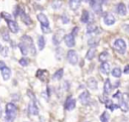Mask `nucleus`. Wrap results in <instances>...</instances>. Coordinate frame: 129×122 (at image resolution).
Wrapping results in <instances>:
<instances>
[{
  "instance_id": "72a5a7b5",
  "label": "nucleus",
  "mask_w": 129,
  "mask_h": 122,
  "mask_svg": "<svg viewBox=\"0 0 129 122\" xmlns=\"http://www.w3.org/2000/svg\"><path fill=\"white\" fill-rule=\"evenodd\" d=\"M62 53H63V51H62V48H61V47L56 48V51H55V56H56V58H57L58 60H60V59L62 58Z\"/></svg>"
},
{
  "instance_id": "09e8293b",
  "label": "nucleus",
  "mask_w": 129,
  "mask_h": 122,
  "mask_svg": "<svg viewBox=\"0 0 129 122\" xmlns=\"http://www.w3.org/2000/svg\"><path fill=\"white\" fill-rule=\"evenodd\" d=\"M1 115H2V108L0 107V117H1Z\"/></svg>"
},
{
  "instance_id": "dca6fc26",
  "label": "nucleus",
  "mask_w": 129,
  "mask_h": 122,
  "mask_svg": "<svg viewBox=\"0 0 129 122\" xmlns=\"http://www.w3.org/2000/svg\"><path fill=\"white\" fill-rule=\"evenodd\" d=\"M1 75H2V78L4 81H8L11 77V70L8 67H5L1 70Z\"/></svg>"
},
{
  "instance_id": "8fccbe9b",
  "label": "nucleus",
  "mask_w": 129,
  "mask_h": 122,
  "mask_svg": "<svg viewBox=\"0 0 129 122\" xmlns=\"http://www.w3.org/2000/svg\"><path fill=\"white\" fill-rule=\"evenodd\" d=\"M83 1H85V2H88V1H90V0H83Z\"/></svg>"
},
{
  "instance_id": "a878e982",
  "label": "nucleus",
  "mask_w": 129,
  "mask_h": 122,
  "mask_svg": "<svg viewBox=\"0 0 129 122\" xmlns=\"http://www.w3.org/2000/svg\"><path fill=\"white\" fill-rule=\"evenodd\" d=\"M37 45H38L39 50H42V49L44 48V45H45V39H44V37H43L42 35L38 36V38H37Z\"/></svg>"
},
{
  "instance_id": "7c9ffc66",
  "label": "nucleus",
  "mask_w": 129,
  "mask_h": 122,
  "mask_svg": "<svg viewBox=\"0 0 129 122\" xmlns=\"http://www.w3.org/2000/svg\"><path fill=\"white\" fill-rule=\"evenodd\" d=\"M97 30V25L94 23H89L87 26V32L88 33H93Z\"/></svg>"
},
{
  "instance_id": "ddd939ff",
  "label": "nucleus",
  "mask_w": 129,
  "mask_h": 122,
  "mask_svg": "<svg viewBox=\"0 0 129 122\" xmlns=\"http://www.w3.org/2000/svg\"><path fill=\"white\" fill-rule=\"evenodd\" d=\"M116 11H117V13L119 14V15H121V16H125L126 14H127V7H126V5L124 4V3H119L118 5H117V7H116Z\"/></svg>"
},
{
  "instance_id": "4468645a",
  "label": "nucleus",
  "mask_w": 129,
  "mask_h": 122,
  "mask_svg": "<svg viewBox=\"0 0 129 122\" xmlns=\"http://www.w3.org/2000/svg\"><path fill=\"white\" fill-rule=\"evenodd\" d=\"M37 20L39 21L40 25L49 26V21H48V18H47V17H46V15H44L43 13H39V14H37Z\"/></svg>"
},
{
  "instance_id": "b1692460",
  "label": "nucleus",
  "mask_w": 129,
  "mask_h": 122,
  "mask_svg": "<svg viewBox=\"0 0 129 122\" xmlns=\"http://www.w3.org/2000/svg\"><path fill=\"white\" fill-rule=\"evenodd\" d=\"M5 112H12V113H16L17 112V108L13 103H7L6 107H5Z\"/></svg>"
},
{
  "instance_id": "49530a36",
  "label": "nucleus",
  "mask_w": 129,
  "mask_h": 122,
  "mask_svg": "<svg viewBox=\"0 0 129 122\" xmlns=\"http://www.w3.org/2000/svg\"><path fill=\"white\" fill-rule=\"evenodd\" d=\"M124 73H125V74H129V66H126V67H125Z\"/></svg>"
},
{
  "instance_id": "f3484780",
  "label": "nucleus",
  "mask_w": 129,
  "mask_h": 122,
  "mask_svg": "<svg viewBox=\"0 0 129 122\" xmlns=\"http://www.w3.org/2000/svg\"><path fill=\"white\" fill-rule=\"evenodd\" d=\"M20 17H21V19H22V21H23L24 24H26V25H31V23H32L31 18H30L29 15L26 14L23 10H21V12H20Z\"/></svg>"
},
{
  "instance_id": "ea45409f",
  "label": "nucleus",
  "mask_w": 129,
  "mask_h": 122,
  "mask_svg": "<svg viewBox=\"0 0 129 122\" xmlns=\"http://www.w3.org/2000/svg\"><path fill=\"white\" fill-rule=\"evenodd\" d=\"M113 98H114V99H118L119 101L122 102V93H121L120 91H117V93H115V94L113 95Z\"/></svg>"
},
{
  "instance_id": "9d476101",
  "label": "nucleus",
  "mask_w": 129,
  "mask_h": 122,
  "mask_svg": "<svg viewBox=\"0 0 129 122\" xmlns=\"http://www.w3.org/2000/svg\"><path fill=\"white\" fill-rule=\"evenodd\" d=\"M103 20H104V23H105L106 25H108V26L113 25V24L115 23V21H116L114 15H113L112 13H106L105 16H104V18H103Z\"/></svg>"
},
{
  "instance_id": "c03bdc74",
  "label": "nucleus",
  "mask_w": 129,
  "mask_h": 122,
  "mask_svg": "<svg viewBox=\"0 0 129 122\" xmlns=\"http://www.w3.org/2000/svg\"><path fill=\"white\" fill-rule=\"evenodd\" d=\"M6 67V65H5V63L3 62V60H0V70H2L3 68H5Z\"/></svg>"
},
{
  "instance_id": "79ce46f5",
  "label": "nucleus",
  "mask_w": 129,
  "mask_h": 122,
  "mask_svg": "<svg viewBox=\"0 0 129 122\" xmlns=\"http://www.w3.org/2000/svg\"><path fill=\"white\" fill-rule=\"evenodd\" d=\"M40 28H41V30H42L43 33H48V32H50V27H49V26L40 25Z\"/></svg>"
},
{
  "instance_id": "7ed1b4c3",
  "label": "nucleus",
  "mask_w": 129,
  "mask_h": 122,
  "mask_svg": "<svg viewBox=\"0 0 129 122\" xmlns=\"http://www.w3.org/2000/svg\"><path fill=\"white\" fill-rule=\"evenodd\" d=\"M63 37H64V31H63L62 29L57 30V31L53 34V36H52V43H53L54 45H59V43L62 41Z\"/></svg>"
},
{
  "instance_id": "f8f14e48",
  "label": "nucleus",
  "mask_w": 129,
  "mask_h": 122,
  "mask_svg": "<svg viewBox=\"0 0 129 122\" xmlns=\"http://www.w3.org/2000/svg\"><path fill=\"white\" fill-rule=\"evenodd\" d=\"M7 26H8V29L13 32V33H17L19 31V26L17 24L16 21H13V20H8L7 21Z\"/></svg>"
},
{
  "instance_id": "393cba45",
  "label": "nucleus",
  "mask_w": 129,
  "mask_h": 122,
  "mask_svg": "<svg viewBox=\"0 0 129 122\" xmlns=\"http://www.w3.org/2000/svg\"><path fill=\"white\" fill-rule=\"evenodd\" d=\"M15 118H16V113H12V112H6V116H5V122H13Z\"/></svg>"
},
{
  "instance_id": "423d86ee",
  "label": "nucleus",
  "mask_w": 129,
  "mask_h": 122,
  "mask_svg": "<svg viewBox=\"0 0 129 122\" xmlns=\"http://www.w3.org/2000/svg\"><path fill=\"white\" fill-rule=\"evenodd\" d=\"M75 107H76V100L71 96L68 97L64 102V109L68 111H72L75 109Z\"/></svg>"
},
{
  "instance_id": "0eeeda50",
  "label": "nucleus",
  "mask_w": 129,
  "mask_h": 122,
  "mask_svg": "<svg viewBox=\"0 0 129 122\" xmlns=\"http://www.w3.org/2000/svg\"><path fill=\"white\" fill-rule=\"evenodd\" d=\"M63 39H64L66 45H67L68 47H73V46H75V44H76L75 36H74L72 33L66 34V35H64V37H63Z\"/></svg>"
},
{
  "instance_id": "2f4dec72",
  "label": "nucleus",
  "mask_w": 129,
  "mask_h": 122,
  "mask_svg": "<svg viewBox=\"0 0 129 122\" xmlns=\"http://www.w3.org/2000/svg\"><path fill=\"white\" fill-rule=\"evenodd\" d=\"M119 108H120L123 112H127V111L129 110L128 103H127V102H125V101H122V102H121V104H120V106H119Z\"/></svg>"
},
{
  "instance_id": "2eb2a0df",
  "label": "nucleus",
  "mask_w": 129,
  "mask_h": 122,
  "mask_svg": "<svg viewBox=\"0 0 129 122\" xmlns=\"http://www.w3.org/2000/svg\"><path fill=\"white\" fill-rule=\"evenodd\" d=\"M111 71V67H110V64L107 63V62H104L101 64L100 66V72L103 74V75H108Z\"/></svg>"
},
{
  "instance_id": "c9c22d12",
  "label": "nucleus",
  "mask_w": 129,
  "mask_h": 122,
  "mask_svg": "<svg viewBox=\"0 0 129 122\" xmlns=\"http://www.w3.org/2000/svg\"><path fill=\"white\" fill-rule=\"evenodd\" d=\"M88 44L90 46H92V47H95L98 44V39H96V38H90L88 40Z\"/></svg>"
},
{
  "instance_id": "1a4fd4ad",
  "label": "nucleus",
  "mask_w": 129,
  "mask_h": 122,
  "mask_svg": "<svg viewBox=\"0 0 129 122\" xmlns=\"http://www.w3.org/2000/svg\"><path fill=\"white\" fill-rule=\"evenodd\" d=\"M90 93L88 91H84L79 95V100L83 105H86L90 102Z\"/></svg>"
},
{
  "instance_id": "37998d69",
  "label": "nucleus",
  "mask_w": 129,
  "mask_h": 122,
  "mask_svg": "<svg viewBox=\"0 0 129 122\" xmlns=\"http://www.w3.org/2000/svg\"><path fill=\"white\" fill-rule=\"evenodd\" d=\"M20 12H21V9H20V7L17 5V6L14 8V16L16 17V16L20 15Z\"/></svg>"
},
{
  "instance_id": "6e6552de",
  "label": "nucleus",
  "mask_w": 129,
  "mask_h": 122,
  "mask_svg": "<svg viewBox=\"0 0 129 122\" xmlns=\"http://www.w3.org/2000/svg\"><path fill=\"white\" fill-rule=\"evenodd\" d=\"M36 77L41 82L45 83V82H47V79H48V73L46 70H38L36 72Z\"/></svg>"
},
{
  "instance_id": "f03ea898",
  "label": "nucleus",
  "mask_w": 129,
  "mask_h": 122,
  "mask_svg": "<svg viewBox=\"0 0 129 122\" xmlns=\"http://www.w3.org/2000/svg\"><path fill=\"white\" fill-rule=\"evenodd\" d=\"M21 41L24 42L25 44H27L28 47H29L30 52L32 53V55H35L36 51H35V46H34V44H33L32 38H31L29 35H23V36H21Z\"/></svg>"
},
{
  "instance_id": "9b49d317",
  "label": "nucleus",
  "mask_w": 129,
  "mask_h": 122,
  "mask_svg": "<svg viewBox=\"0 0 129 122\" xmlns=\"http://www.w3.org/2000/svg\"><path fill=\"white\" fill-rule=\"evenodd\" d=\"M28 113L29 115H33V116H37L38 115V107L36 106L34 101H31L28 105Z\"/></svg>"
},
{
  "instance_id": "cd10ccee",
  "label": "nucleus",
  "mask_w": 129,
  "mask_h": 122,
  "mask_svg": "<svg viewBox=\"0 0 129 122\" xmlns=\"http://www.w3.org/2000/svg\"><path fill=\"white\" fill-rule=\"evenodd\" d=\"M62 76H63V69H59V70H57V71L53 74L52 78H53L54 80H60V79L62 78Z\"/></svg>"
},
{
  "instance_id": "f704fd0d",
  "label": "nucleus",
  "mask_w": 129,
  "mask_h": 122,
  "mask_svg": "<svg viewBox=\"0 0 129 122\" xmlns=\"http://www.w3.org/2000/svg\"><path fill=\"white\" fill-rule=\"evenodd\" d=\"M2 38L5 40V41H8V40H10V36H9V33H8V31L7 30H2Z\"/></svg>"
},
{
  "instance_id": "412c9836",
  "label": "nucleus",
  "mask_w": 129,
  "mask_h": 122,
  "mask_svg": "<svg viewBox=\"0 0 129 122\" xmlns=\"http://www.w3.org/2000/svg\"><path fill=\"white\" fill-rule=\"evenodd\" d=\"M18 47H19V49H20V51H21V53H22L23 55H27V54H28V52H29V47H28L27 44H25L24 42L21 41V42L18 44Z\"/></svg>"
},
{
  "instance_id": "4c0bfd02",
  "label": "nucleus",
  "mask_w": 129,
  "mask_h": 122,
  "mask_svg": "<svg viewBox=\"0 0 129 122\" xmlns=\"http://www.w3.org/2000/svg\"><path fill=\"white\" fill-rule=\"evenodd\" d=\"M108 119H109V114L107 112H103L101 117H100V120L101 121H108Z\"/></svg>"
},
{
  "instance_id": "39448f33",
  "label": "nucleus",
  "mask_w": 129,
  "mask_h": 122,
  "mask_svg": "<svg viewBox=\"0 0 129 122\" xmlns=\"http://www.w3.org/2000/svg\"><path fill=\"white\" fill-rule=\"evenodd\" d=\"M90 4L92 9L97 14L102 13V0H90Z\"/></svg>"
},
{
  "instance_id": "c756f323",
  "label": "nucleus",
  "mask_w": 129,
  "mask_h": 122,
  "mask_svg": "<svg viewBox=\"0 0 129 122\" xmlns=\"http://www.w3.org/2000/svg\"><path fill=\"white\" fill-rule=\"evenodd\" d=\"M108 58H109V53H108L107 51H103V52H101V53L99 54V60H100L101 63L106 62Z\"/></svg>"
},
{
  "instance_id": "c85d7f7f",
  "label": "nucleus",
  "mask_w": 129,
  "mask_h": 122,
  "mask_svg": "<svg viewBox=\"0 0 129 122\" xmlns=\"http://www.w3.org/2000/svg\"><path fill=\"white\" fill-rule=\"evenodd\" d=\"M121 74H122V71L119 67H116L112 70V76L115 77V78H120L121 77Z\"/></svg>"
},
{
  "instance_id": "473e14b6",
  "label": "nucleus",
  "mask_w": 129,
  "mask_h": 122,
  "mask_svg": "<svg viewBox=\"0 0 129 122\" xmlns=\"http://www.w3.org/2000/svg\"><path fill=\"white\" fill-rule=\"evenodd\" d=\"M8 51H9V48L7 46H1L0 45V53H1V55L7 56L8 55Z\"/></svg>"
},
{
  "instance_id": "3c124183",
  "label": "nucleus",
  "mask_w": 129,
  "mask_h": 122,
  "mask_svg": "<svg viewBox=\"0 0 129 122\" xmlns=\"http://www.w3.org/2000/svg\"><path fill=\"white\" fill-rule=\"evenodd\" d=\"M102 122H108V121H102Z\"/></svg>"
},
{
  "instance_id": "bb28decb",
  "label": "nucleus",
  "mask_w": 129,
  "mask_h": 122,
  "mask_svg": "<svg viewBox=\"0 0 129 122\" xmlns=\"http://www.w3.org/2000/svg\"><path fill=\"white\" fill-rule=\"evenodd\" d=\"M61 6H62V2H61L60 0H54V1L51 3V7H52V9H54V10L60 9Z\"/></svg>"
},
{
  "instance_id": "f257e3e1",
  "label": "nucleus",
  "mask_w": 129,
  "mask_h": 122,
  "mask_svg": "<svg viewBox=\"0 0 129 122\" xmlns=\"http://www.w3.org/2000/svg\"><path fill=\"white\" fill-rule=\"evenodd\" d=\"M114 47H115V49L119 52V53H121V54H124L125 52H126V42H125V40L124 39H122V38H117V39H115V41H114Z\"/></svg>"
},
{
  "instance_id": "a211bd4d",
  "label": "nucleus",
  "mask_w": 129,
  "mask_h": 122,
  "mask_svg": "<svg viewBox=\"0 0 129 122\" xmlns=\"http://www.w3.org/2000/svg\"><path fill=\"white\" fill-rule=\"evenodd\" d=\"M87 86H88L89 89H91V90H96L97 87H98L97 80H96L95 78H89L88 81H87Z\"/></svg>"
},
{
  "instance_id": "20e7f679",
  "label": "nucleus",
  "mask_w": 129,
  "mask_h": 122,
  "mask_svg": "<svg viewBox=\"0 0 129 122\" xmlns=\"http://www.w3.org/2000/svg\"><path fill=\"white\" fill-rule=\"evenodd\" d=\"M67 59L68 62L71 64V65H77L78 62H79V56H78V53L73 50V49H70L67 53Z\"/></svg>"
},
{
  "instance_id": "5701e85b",
  "label": "nucleus",
  "mask_w": 129,
  "mask_h": 122,
  "mask_svg": "<svg viewBox=\"0 0 129 122\" xmlns=\"http://www.w3.org/2000/svg\"><path fill=\"white\" fill-rule=\"evenodd\" d=\"M95 55H96V48L95 47H92V48H90L88 50V52L86 54V58L88 60H92L95 57Z\"/></svg>"
},
{
  "instance_id": "de8ad7c7",
  "label": "nucleus",
  "mask_w": 129,
  "mask_h": 122,
  "mask_svg": "<svg viewBox=\"0 0 129 122\" xmlns=\"http://www.w3.org/2000/svg\"><path fill=\"white\" fill-rule=\"evenodd\" d=\"M123 27H124V29H125V30H127V31H129V25H127V24H125V25H123Z\"/></svg>"
},
{
  "instance_id": "6ab92c4d",
  "label": "nucleus",
  "mask_w": 129,
  "mask_h": 122,
  "mask_svg": "<svg viewBox=\"0 0 129 122\" xmlns=\"http://www.w3.org/2000/svg\"><path fill=\"white\" fill-rule=\"evenodd\" d=\"M80 5H81V0H69V6L73 11L78 10Z\"/></svg>"
},
{
  "instance_id": "58836bf2",
  "label": "nucleus",
  "mask_w": 129,
  "mask_h": 122,
  "mask_svg": "<svg viewBox=\"0 0 129 122\" xmlns=\"http://www.w3.org/2000/svg\"><path fill=\"white\" fill-rule=\"evenodd\" d=\"M1 16L5 19V20H11V14L7 13V12H1Z\"/></svg>"
},
{
  "instance_id": "a18cd8bd",
  "label": "nucleus",
  "mask_w": 129,
  "mask_h": 122,
  "mask_svg": "<svg viewBox=\"0 0 129 122\" xmlns=\"http://www.w3.org/2000/svg\"><path fill=\"white\" fill-rule=\"evenodd\" d=\"M78 30H79V28H78V27H75V28H74V30L72 31V34H73V35L75 36V35L77 34V32H78Z\"/></svg>"
},
{
  "instance_id": "e433bc0d",
  "label": "nucleus",
  "mask_w": 129,
  "mask_h": 122,
  "mask_svg": "<svg viewBox=\"0 0 129 122\" xmlns=\"http://www.w3.org/2000/svg\"><path fill=\"white\" fill-rule=\"evenodd\" d=\"M19 64H20L22 67H27L28 64H29V60H28V58H26V57L24 58V57H23V58H20V59H19Z\"/></svg>"
},
{
  "instance_id": "a19ab883",
  "label": "nucleus",
  "mask_w": 129,
  "mask_h": 122,
  "mask_svg": "<svg viewBox=\"0 0 129 122\" xmlns=\"http://www.w3.org/2000/svg\"><path fill=\"white\" fill-rule=\"evenodd\" d=\"M61 21H62V23L68 24V23L70 22V18H69V16H68L67 14H62V15H61Z\"/></svg>"
},
{
  "instance_id": "4be33fe9",
  "label": "nucleus",
  "mask_w": 129,
  "mask_h": 122,
  "mask_svg": "<svg viewBox=\"0 0 129 122\" xmlns=\"http://www.w3.org/2000/svg\"><path fill=\"white\" fill-rule=\"evenodd\" d=\"M111 90H112L111 81H110V79H107V80L105 81V83H104V94H105V95L110 94Z\"/></svg>"
},
{
  "instance_id": "aec40b11",
  "label": "nucleus",
  "mask_w": 129,
  "mask_h": 122,
  "mask_svg": "<svg viewBox=\"0 0 129 122\" xmlns=\"http://www.w3.org/2000/svg\"><path fill=\"white\" fill-rule=\"evenodd\" d=\"M90 18H91V14L88 10H83V13H82V16H81V21L83 23H88L90 21Z\"/></svg>"
}]
</instances>
